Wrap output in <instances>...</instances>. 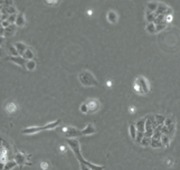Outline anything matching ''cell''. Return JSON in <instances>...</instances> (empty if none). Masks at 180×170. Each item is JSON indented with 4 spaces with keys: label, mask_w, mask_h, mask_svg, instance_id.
Here are the masks:
<instances>
[{
    "label": "cell",
    "mask_w": 180,
    "mask_h": 170,
    "mask_svg": "<svg viewBox=\"0 0 180 170\" xmlns=\"http://www.w3.org/2000/svg\"><path fill=\"white\" fill-rule=\"evenodd\" d=\"M5 43V37H2V36H0V45H2Z\"/></svg>",
    "instance_id": "d590c367"
},
{
    "label": "cell",
    "mask_w": 180,
    "mask_h": 170,
    "mask_svg": "<svg viewBox=\"0 0 180 170\" xmlns=\"http://www.w3.org/2000/svg\"><path fill=\"white\" fill-rule=\"evenodd\" d=\"M150 143H151V138H149V137H143V139H142L140 144L143 145V147H148Z\"/></svg>",
    "instance_id": "484cf974"
},
{
    "label": "cell",
    "mask_w": 180,
    "mask_h": 170,
    "mask_svg": "<svg viewBox=\"0 0 180 170\" xmlns=\"http://www.w3.org/2000/svg\"><path fill=\"white\" fill-rule=\"evenodd\" d=\"M96 132V128L94 127V124H87L86 128L84 130H82V134L83 135H89V134H93Z\"/></svg>",
    "instance_id": "8fae6325"
},
{
    "label": "cell",
    "mask_w": 180,
    "mask_h": 170,
    "mask_svg": "<svg viewBox=\"0 0 180 170\" xmlns=\"http://www.w3.org/2000/svg\"><path fill=\"white\" fill-rule=\"evenodd\" d=\"M16 18H17V15H10L7 20L10 23V25H13V24L16 23Z\"/></svg>",
    "instance_id": "f1b7e54d"
},
{
    "label": "cell",
    "mask_w": 180,
    "mask_h": 170,
    "mask_svg": "<svg viewBox=\"0 0 180 170\" xmlns=\"http://www.w3.org/2000/svg\"><path fill=\"white\" fill-rule=\"evenodd\" d=\"M81 169L82 170H91V168H89L86 165H84V163H81Z\"/></svg>",
    "instance_id": "d6a6232c"
},
{
    "label": "cell",
    "mask_w": 180,
    "mask_h": 170,
    "mask_svg": "<svg viewBox=\"0 0 180 170\" xmlns=\"http://www.w3.org/2000/svg\"><path fill=\"white\" fill-rule=\"evenodd\" d=\"M16 166H17V162H16L15 160H13V161H6L3 170H11V169H13Z\"/></svg>",
    "instance_id": "603a6c76"
},
{
    "label": "cell",
    "mask_w": 180,
    "mask_h": 170,
    "mask_svg": "<svg viewBox=\"0 0 180 170\" xmlns=\"http://www.w3.org/2000/svg\"><path fill=\"white\" fill-rule=\"evenodd\" d=\"M45 130V127H29V128H25L21 130V134H35L37 132Z\"/></svg>",
    "instance_id": "5b68a950"
},
{
    "label": "cell",
    "mask_w": 180,
    "mask_h": 170,
    "mask_svg": "<svg viewBox=\"0 0 180 170\" xmlns=\"http://www.w3.org/2000/svg\"><path fill=\"white\" fill-rule=\"evenodd\" d=\"M78 79L84 86H97L99 85V81L89 71H82L78 75Z\"/></svg>",
    "instance_id": "6da1fadb"
},
{
    "label": "cell",
    "mask_w": 180,
    "mask_h": 170,
    "mask_svg": "<svg viewBox=\"0 0 180 170\" xmlns=\"http://www.w3.org/2000/svg\"><path fill=\"white\" fill-rule=\"evenodd\" d=\"M8 52L10 54V56H19V54L17 52L15 45H9V46H8Z\"/></svg>",
    "instance_id": "d4e9b609"
},
{
    "label": "cell",
    "mask_w": 180,
    "mask_h": 170,
    "mask_svg": "<svg viewBox=\"0 0 180 170\" xmlns=\"http://www.w3.org/2000/svg\"><path fill=\"white\" fill-rule=\"evenodd\" d=\"M154 19H155V13L149 11L148 9H145V20L148 21V24L154 23Z\"/></svg>",
    "instance_id": "2e32d148"
},
{
    "label": "cell",
    "mask_w": 180,
    "mask_h": 170,
    "mask_svg": "<svg viewBox=\"0 0 180 170\" xmlns=\"http://www.w3.org/2000/svg\"><path fill=\"white\" fill-rule=\"evenodd\" d=\"M15 25L17 27H24L26 25V19H25V16L23 13H17V18H16V23Z\"/></svg>",
    "instance_id": "9c48e42d"
},
{
    "label": "cell",
    "mask_w": 180,
    "mask_h": 170,
    "mask_svg": "<svg viewBox=\"0 0 180 170\" xmlns=\"http://www.w3.org/2000/svg\"><path fill=\"white\" fill-rule=\"evenodd\" d=\"M13 45H15L17 52H18V54H19V56H23V54H24V53L26 52V49L28 48L25 43H21V41H17V43H15Z\"/></svg>",
    "instance_id": "ba28073f"
},
{
    "label": "cell",
    "mask_w": 180,
    "mask_h": 170,
    "mask_svg": "<svg viewBox=\"0 0 180 170\" xmlns=\"http://www.w3.org/2000/svg\"><path fill=\"white\" fill-rule=\"evenodd\" d=\"M23 57L25 58L26 61H33L34 59V57H35V54H34V52H33V49L31 48H27L26 49V52L23 54Z\"/></svg>",
    "instance_id": "5bb4252c"
},
{
    "label": "cell",
    "mask_w": 180,
    "mask_h": 170,
    "mask_svg": "<svg viewBox=\"0 0 180 170\" xmlns=\"http://www.w3.org/2000/svg\"><path fill=\"white\" fill-rule=\"evenodd\" d=\"M47 167H48V165H47L46 162H43V163H41V168H43V169H47Z\"/></svg>",
    "instance_id": "836d02e7"
},
{
    "label": "cell",
    "mask_w": 180,
    "mask_h": 170,
    "mask_svg": "<svg viewBox=\"0 0 180 170\" xmlns=\"http://www.w3.org/2000/svg\"><path fill=\"white\" fill-rule=\"evenodd\" d=\"M147 31L149 33V34H154L155 33V25H154L153 23L152 24H148V26H147Z\"/></svg>",
    "instance_id": "4316f807"
},
{
    "label": "cell",
    "mask_w": 180,
    "mask_h": 170,
    "mask_svg": "<svg viewBox=\"0 0 180 170\" xmlns=\"http://www.w3.org/2000/svg\"><path fill=\"white\" fill-rule=\"evenodd\" d=\"M10 26V23L8 21V20H1V27H3V28H7V27Z\"/></svg>",
    "instance_id": "4dcf8cb0"
},
{
    "label": "cell",
    "mask_w": 180,
    "mask_h": 170,
    "mask_svg": "<svg viewBox=\"0 0 180 170\" xmlns=\"http://www.w3.org/2000/svg\"><path fill=\"white\" fill-rule=\"evenodd\" d=\"M15 161L17 162V165H19V166H23V165H25L26 162V157L24 153H21V152H18L16 156H15Z\"/></svg>",
    "instance_id": "7c38bea8"
},
{
    "label": "cell",
    "mask_w": 180,
    "mask_h": 170,
    "mask_svg": "<svg viewBox=\"0 0 180 170\" xmlns=\"http://www.w3.org/2000/svg\"><path fill=\"white\" fill-rule=\"evenodd\" d=\"M166 23H170L171 20H172V15H168V16H166Z\"/></svg>",
    "instance_id": "1f68e13d"
},
{
    "label": "cell",
    "mask_w": 180,
    "mask_h": 170,
    "mask_svg": "<svg viewBox=\"0 0 180 170\" xmlns=\"http://www.w3.org/2000/svg\"><path fill=\"white\" fill-rule=\"evenodd\" d=\"M154 121H155L157 127H162V125H165L166 118L162 117V115H154Z\"/></svg>",
    "instance_id": "d6986e66"
},
{
    "label": "cell",
    "mask_w": 180,
    "mask_h": 170,
    "mask_svg": "<svg viewBox=\"0 0 180 170\" xmlns=\"http://www.w3.org/2000/svg\"><path fill=\"white\" fill-rule=\"evenodd\" d=\"M158 6H159V2L150 1V2H148V3H147V9H148L149 11H151V13H155V10H157Z\"/></svg>",
    "instance_id": "e0dca14e"
},
{
    "label": "cell",
    "mask_w": 180,
    "mask_h": 170,
    "mask_svg": "<svg viewBox=\"0 0 180 170\" xmlns=\"http://www.w3.org/2000/svg\"><path fill=\"white\" fill-rule=\"evenodd\" d=\"M145 120L147 118H142L138 120V122L135 123V128H137V132H141L144 133V127H145Z\"/></svg>",
    "instance_id": "30bf717a"
},
{
    "label": "cell",
    "mask_w": 180,
    "mask_h": 170,
    "mask_svg": "<svg viewBox=\"0 0 180 170\" xmlns=\"http://www.w3.org/2000/svg\"><path fill=\"white\" fill-rule=\"evenodd\" d=\"M7 59L10 61V62H13L15 64H17L19 66H25L26 62H27L23 56H9Z\"/></svg>",
    "instance_id": "8992f818"
},
{
    "label": "cell",
    "mask_w": 180,
    "mask_h": 170,
    "mask_svg": "<svg viewBox=\"0 0 180 170\" xmlns=\"http://www.w3.org/2000/svg\"><path fill=\"white\" fill-rule=\"evenodd\" d=\"M59 123H61V120H56V121H54V122H51V123H48V124L44 125V127H45V130H51V129H55V128H56Z\"/></svg>",
    "instance_id": "ffe728a7"
},
{
    "label": "cell",
    "mask_w": 180,
    "mask_h": 170,
    "mask_svg": "<svg viewBox=\"0 0 180 170\" xmlns=\"http://www.w3.org/2000/svg\"><path fill=\"white\" fill-rule=\"evenodd\" d=\"M25 67L28 71H34L36 68V62L33 59V61H27L25 64Z\"/></svg>",
    "instance_id": "44dd1931"
},
{
    "label": "cell",
    "mask_w": 180,
    "mask_h": 170,
    "mask_svg": "<svg viewBox=\"0 0 180 170\" xmlns=\"http://www.w3.org/2000/svg\"><path fill=\"white\" fill-rule=\"evenodd\" d=\"M63 132H65L66 139H74L75 137L83 135V134H82V130H77L76 128H73V127L65 128V129H63Z\"/></svg>",
    "instance_id": "3957f363"
},
{
    "label": "cell",
    "mask_w": 180,
    "mask_h": 170,
    "mask_svg": "<svg viewBox=\"0 0 180 170\" xmlns=\"http://www.w3.org/2000/svg\"><path fill=\"white\" fill-rule=\"evenodd\" d=\"M3 54H5V52H3V49L0 47V58H2L3 57Z\"/></svg>",
    "instance_id": "e575fe53"
},
{
    "label": "cell",
    "mask_w": 180,
    "mask_h": 170,
    "mask_svg": "<svg viewBox=\"0 0 180 170\" xmlns=\"http://www.w3.org/2000/svg\"><path fill=\"white\" fill-rule=\"evenodd\" d=\"M15 33H16V26L10 25L9 27L5 28V35H3V37H11V36L15 35Z\"/></svg>",
    "instance_id": "4fadbf2b"
},
{
    "label": "cell",
    "mask_w": 180,
    "mask_h": 170,
    "mask_svg": "<svg viewBox=\"0 0 180 170\" xmlns=\"http://www.w3.org/2000/svg\"><path fill=\"white\" fill-rule=\"evenodd\" d=\"M87 106H89V112L91 113H95L100 110V103L97 100H91L87 103Z\"/></svg>",
    "instance_id": "52a82bcc"
},
{
    "label": "cell",
    "mask_w": 180,
    "mask_h": 170,
    "mask_svg": "<svg viewBox=\"0 0 180 170\" xmlns=\"http://www.w3.org/2000/svg\"><path fill=\"white\" fill-rule=\"evenodd\" d=\"M165 127L168 129L169 135L172 138V137H173V133H175V131H176V121H175V118L171 117V118L166 119V121H165Z\"/></svg>",
    "instance_id": "277c9868"
},
{
    "label": "cell",
    "mask_w": 180,
    "mask_h": 170,
    "mask_svg": "<svg viewBox=\"0 0 180 170\" xmlns=\"http://www.w3.org/2000/svg\"><path fill=\"white\" fill-rule=\"evenodd\" d=\"M5 168V163L3 162H0V170H3Z\"/></svg>",
    "instance_id": "8d00e7d4"
},
{
    "label": "cell",
    "mask_w": 180,
    "mask_h": 170,
    "mask_svg": "<svg viewBox=\"0 0 180 170\" xmlns=\"http://www.w3.org/2000/svg\"><path fill=\"white\" fill-rule=\"evenodd\" d=\"M6 110L9 113H13V112L17 111V105L15 104L13 102H10V103H8V104L6 105Z\"/></svg>",
    "instance_id": "7402d4cb"
},
{
    "label": "cell",
    "mask_w": 180,
    "mask_h": 170,
    "mask_svg": "<svg viewBox=\"0 0 180 170\" xmlns=\"http://www.w3.org/2000/svg\"><path fill=\"white\" fill-rule=\"evenodd\" d=\"M166 25L165 24H160V25H155V33L157 31H160V30H163Z\"/></svg>",
    "instance_id": "f546056e"
},
{
    "label": "cell",
    "mask_w": 180,
    "mask_h": 170,
    "mask_svg": "<svg viewBox=\"0 0 180 170\" xmlns=\"http://www.w3.org/2000/svg\"><path fill=\"white\" fill-rule=\"evenodd\" d=\"M150 145L152 147V148H162V142H161V140H158V139H153V138H151V143Z\"/></svg>",
    "instance_id": "cb8c5ba5"
},
{
    "label": "cell",
    "mask_w": 180,
    "mask_h": 170,
    "mask_svg": "<svg viewBox=\"0 0 180 170\" xmlns=\"http://www.w3.org/2000/svg\"><path fill=\"white\" fill-rule=\"evenodd\" d=\"M129 131H130L131 139H132L133 141H135V137H137V128H135V124H134V123H130Z\"/></svg>",
    "instance_id": "ac0fdd59"
},
{
    "label": "cell",
    "mask_w": 180,
    "mask_h": 170,
    "mask_svg": "<svg viewBox=\"0 0 180 170\" xmlns=\"http://www.w3.org/2000/svg\"><path fill=\"white\" fill-rule=\"evenodd\" d=\"M79 111L82 113H89V106H87V103H82L81 107H79Z\"/></svg>",
    "instance_id": "83f0119b"
},
{
    "label": "cell",
    "mask_w": 180,
    "mask_h": 170,
    "mask_svg": "<svg viewBox=\"0 0 180 170\" xmlns=\"http://www.w3.org/2000/svg\"><path fill=\"white\" fill-rule=\"evenodd\" d=\"M107 20L111 24H115L116 21H117V13L115 11H113V10H110L107 13Z\"/></svg>",
    "instance_id": "9a60e30c"
},
{
    "label": "cell",
    "mask_w": 180,
    "mask_h": 170,
    "mask_svg": "<svg viewBox=\"0 0 180 170\" xmlns=\"http://www.w3.org/2000/svg\"><path fill=\"white\" fill-rule=\"evenodd\" d=\"M135 84L139 86L141 94H147V93H149V91H150L149 83H148V81L144 79L143 76H139L137 79V81H135Z\"/></svg>",
    "instance_id": "7a4b0ae2"
}]
</instances>
